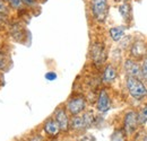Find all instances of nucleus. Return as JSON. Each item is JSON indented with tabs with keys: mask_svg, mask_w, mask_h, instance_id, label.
Here are the masks:
<instances>
[{
	"mask_svg": "<svg viewBox=\"0 0 147 141\" xmlns=\"http://www.w3.org/2000/svg\"><path fill=\"white\" fill-rule=\"evenodd\" d=\"M127 88L129 90V94L136 99H142L143 97L147 96V88L140 81V79H138V78L128 76V78H127Z\"/></svg>",
	"mask_w": 147,
	"mask_h": 141,
	"instance_id": "1",
	"label": "nucleus"
},
{
	"mask_svg": "<svg viewBox=\"0 0 147 141\" xmlns=\"http://www.w3.org/2000/svg\"><path fill=\"white\" fill-rule=\"evenodd\" d=\"M91 9L93 16L97 21H104L109 10L108 0H92Z\"/></svg>",
	"mask_w": 147,
	"mask_h": 141,
	"instance_id": "2",
	"label": "nucleus"
},
{
	"mask_svg": "<svg viewBox=\"0 0 147 141\" xmlns=\"http://www.w3.org/2000/svg\"><path fill=\"white\" fill-rule=\"evenodd\" d=\"M86 107V101L83 96H76L68 101L67 103V109L71 115H78L80 114Z\"/></svg>",
	"mask_w": 147,
	"mask_h": 141,
	"instance_id": "3",
	"label": "nucleus"
},
{
	"mask_svg": "<svg viewBox=\"0 0 147 141\" xmlns=\"http://www.w3.org/2000/svg\"><path fill=\"white\" fill-rule=\"evenodd\" d=\"M92 59L94 64L96 66H101L107 60V51H105V48L102 43H95L93 44L92 46Z\"/></svg>",
	"mask_w": 147,
	"mask_h": 141,
	"instance_id": "4",
	"label": "nucleus"
},
{
	"mask_svg": "<svg viewBox=\"0 0 147 141\" xmlns=\"http://www.w3.org/2000/svg\"><path fill=\"white\" fill-rule=\"evenodd\" d=\"M55 120L60 128V131H67L69 129V117L65 108H57L55 112Z\"/></svg>",
	"mask_w": 147,
	"mask_h": 141,
	"instance_id": "5",
	"label": "nucleus"
},
{
	"mask_svg": "<svg viewBox=\"0 0 147 141\" xmlns=\"http://www.w3.org/2000/svg\"><path fill=\"white\" fill-rule=\"evenodd\" d=\"M111 107V101L109 97V94L107 93L105 89H102L98 98H97V111L101 113H105L110 109Z\"/></svg>",
	"mask_w": 147,
	"mask_h": 141,
	"instance_id": "6",
	"label": "nucleus"
},
{
	"mask_svg": "<svg viewBox=\"0 0 147 141\" xmlns=\"http://www.w3.org/2000/svg\"><path fill=\"white\" fill-rule=\"evenodd\" d=\"M138 124V114L134 111L128 112L125 115V129L128 133H131L136 130Z\"/></svg>",
	"mask_w": 147,
	"mask_h": 141,
	"instance_id": "7",
	"label": "nucleus"
},
{
	"mask_svg": "<svg viewBox=\"0 0 147 141\" xmlns=\"http://www.w3.org/2000/svg\"><path fill=\"white\" fill-rule=\"evenodd\" d=\"M125 70H126L129 77H135V78H138V79H140L143 77L142 76V68L138 66V63H136L131 59H128L125 62Z\"/></svg>",
	"mask_w": 147,
	"mask_h": 141,
	"instance_id": "8",
	"label": "nucleus"
},
{
	"mask_svg": "<svg viewBox=\"0 0 147 141\" xmlns=\"http://www.w3.org/2000/svg\"><path fill=\"white\" fill-rule=\"evenodd\" d=\"M130 52H131V55H132L134 58H136V59H142V58L147 53V48L144 42H142V41H136V42L132 44Z\"/></svg>",
	"mask_w": 147,
	"mask_h": 141,
	"instance_id": "9",
	"label": "nucleus"
},
{
	"mask_svg": "<svg viewBox=\"0 0 147 141\" xmlns=\"http://www.w3.org/2000/svg\"><path fill=\"white\" fill-rule=\"evenodd\" d=\"M44 131H45V133H48L49 136L55 137V136H57V134L60 132V128H59L58 123L55 122V119H49V120H47L45 123H44Z\"/></svg>",
	"mask_w": 147,
	"mask_h": 141,
	"instance_id": "10",
	"label": "nucleus"
},
{
	"mask_svg": "<svg viewBox=\"0 0 147 141\" xmlns=\"http://www.w3.org/2000/svg\"><path fill=\"white\" fill-rule=\"evenodd\" d=\"M117 78V70L112 64H108L103 72V81L107 84H111Z\"/></svg>",
	"mask_w": 147,
	"mask_h": 141,
	"instance_id": "11",
	"label": "nucleus"
},
{
	"mask_svg": "<svg viewBox=\"0 0 147 141\" xmlns=\"http://www.w3.org/2000/svg\"><path fill=\"white\" fill-rule=\"evenodd\" d=\"M125 31H126V27H123V26H115V27L110 28L109 33H110L111 38H112L113 41L118 42V41H120V40L123 37Z\"/></svg>",
	"mask_w": 147,
	"mask_h": 141,
	"instance_id": "12",
	"label": "nucleus"
},
{
	"mask_svg": "<svg viewBox=\"0 0 147 141\" xmlns=\"http://www.w3.org/2000/svg\"><path fill=\"white\" fill-rule=\"evenodd\" d=\"M70 124H71V128H73L74 130H84L85 129L83 116H79V115H74Z\"/></svg>",
	"mask_w": 147,
	"mask_h": 141,
	"instance_id": "13",
	"label": "nucleus"
},
{
	"mask_svg": "<svg viewBox=\"0 0 147 141\" xmlns=\"http://www.w3.org/2000/svg\"><path fill=\"white\" fill-rule=\"evenodd\" d=\"M82 116H83V120H84L85 129L90 128L93 124V122H94V114H93L92 112H86V113H85L84 115H82Z\"/></svg>",
	"mask_w": 147,
	"mask_h": 141,
	"instance_id": "14",
	"label": "nucleus"
},
{
	"mask_svg": "<svg viewBox=\"0 0 147 141\" xmlns=\"http://www.w3.org/2000/svg\"><path fill=\"white\" fill-rule=\"evenodd\" d=\"M119 13L120 15L123 17V19H128L129 15H130V7L127 3H122L120 7H119Z\"/></svg>",
	"mask_w": 147,
	"mask_h": 141,
	"instance_id": "15",
	"label": "nucleus"
},
{
	"mask_svg": "<svg viewBox=\"0 0 147 141\" xmlns=\"http://www.w3.org/2000/svg\"><path fill=\"white\" fill-rule=\"evenodd\" d=\"M147 122V105H145L138 114V123L144 124Z\"/></svg>",
	"mask_w": 147,
	"mask_h": 141,
	"instance_id": "16",
	"label": "nucleus"
},
{
	"mask_svg": "<svg viewBox=\"0 0 147 141\" xmlns=\"http://www.w3.org/2000/svg\"><path fill=\"white\" fill-rule=\"evenodd\" d=\"M6 3H8L11 8H14V9H20L22 7H23V2H22V0H3Z\"/></svg>",
	"mask_w": 147,
	"mask_h": 141,
	"instance_id": "17",
	"label": "nucleus"
},
{
	"mask_svg": "<svg viewBox=\"0 0 147 141\" xmlns=\"http://www.w3.org/2000/svg\"><path fill=\"white\" fill-rule=\"evenodd\" d=\"M142 76L143 78L147 81V58L143 62V67H142Z\"/></svg>",
	"mask_w": 147,
	"mask_h": 141,
	"instance_id": "18",
	"label": "nucleus"
},
{
	"mask_svg": "<svg viewBox=\"0 0 147 141\" xmlns=\"http://www.w3.org/2000/svg\"><path fill=\"white\" fill-rule=\"evenodd\" d=\"M7 10H8L7 3H6L3 0H0V13L3 14V13H7Z\"/></svg>",
	"mask_w": 147,
	"mask_h": 141,
	"instance_id": "19",
	"label": "nucleus"
},
{
	"mask_svg": "<svg viewBox=\"0 0 147 141\" xmlns=\"http://www.w3.org/2000/svg\"><path fill=\"white\" fill-rule=\"evenodd\" d=\"M22 2L28 7H35L36 6V0H22Z\"/></svg>",
	"mask_w": 147,
	"mask_h": 141,
	"instance_id": "20",
	"label": "nucleus"
},
{
	"mask_svg": "<svg viewBox=\"0 0 147 141\" xmlns=\"http://www.w3.org/2000/svg\"><path fill=\"white\" fill-rule=\"evenodd\" d=\"M6 64H7V62L5 60V55L0 52V69H5Z\"/></svg>",
	"mask_w": 147,
	"mask_h": 141,
	"instance_id": "21",
	"label": "nucleus"
},
{
	"mask_svg": "<svg viewBox=\"0 0 147 141\" xmlns=\"http://www.w3.org/2000/svg\"><path fill=\"white\" fill-rule=\"evenodd\" d=\"M45 78H47L48 80L52 81V80H55V78H57V75H55V72H48V73L45 75Z\"/></svg>",
	"mask_w": 147,
	"mask_h": 141,
	"instance_id": "22",
	"label": "nucleus"
},
{
	"mask_svg": "<svg viewBox=\"0 0 147 141\" xmlns=\"http://www.w3.org/2000/svg\"><path fill=\"white\" fill-rule=\"evenodd\" d=\"M83 141H95V140L93 139L92 137H87V138H85V139H84Z\"/></svg>",
	"mask_w": 147,
	"mask_h": 141,
	"instance_id": "23",
	"label": "nucleus"
},
{
	"mask_svg": "<svg viewBox=\"0 0 147 141\" xmlns=\"http://www.w3.org/2000/svg\"><path fill=\"white\" fill-rule=\"evenodd\" d=\"M144 141H147V137L145 138V139H144Z\"/></svg>",
	"mask_w": 147,
	"mask_h": 141,
	"instance_id": "24",
	"label": "nucleus"
}]
</instances>
